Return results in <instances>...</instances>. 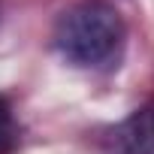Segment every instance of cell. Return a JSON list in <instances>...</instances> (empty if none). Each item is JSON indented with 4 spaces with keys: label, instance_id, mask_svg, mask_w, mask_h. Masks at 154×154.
<instances>
[{
    "label": "cell",
    "instance_id": "6da1fadb",
    "mask_svg": "<svg viewBox=\"0 0 154 154\" xmlns=\"http://www.w3.org/2000/svg\"><path fill=\"white\" fill-rule=\"evenodd\" d=\"M124 42V18L106 0H82L69 6L54 27L57 51L75 66H100Z\"/></svg>",
    "mask_w": 154,
    "mask_h": 154
},
{
    "label": "cell",
    "instance_id": "7a4b0ae2",
    "mask_svg": "<svg viewBox=\"0 0 154 154\" xmlns=\"http://www.w3.org/2000/svg\"><path fill=\"white\" fill-rule=\"evenodd\" d=\"M118 142L124 154H154V106L136 109L118 127Z\"/></svg>",
    "mask_w": 154,
    "mask_h": 154
},
{
    "label": "cell",
    "instance_id": "3957f363",
    "mask_svg": "<svg viewBox=\"0 0 154 154\" xmlns=\"http://www.w3.org/2000/svg\"><path fill=\"white\" fill-rule=\"evenodd\" d=\"M18 145V124L6 97H0V154H9Z\"/></svg>",
    "mask_w": 154,
    "mask_h": 154
}]
</instances>
